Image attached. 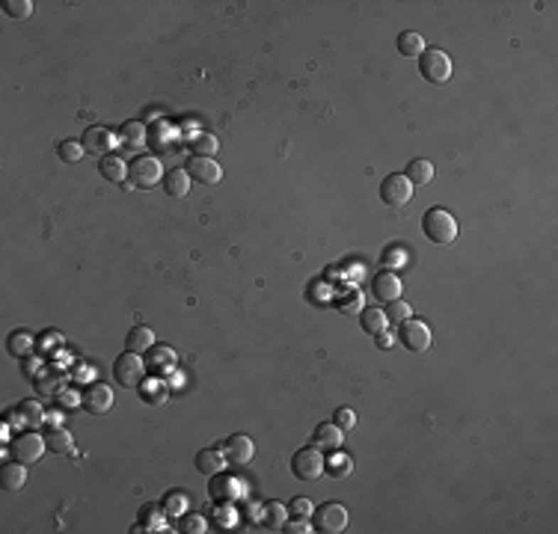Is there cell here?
I'll return each instance as SVG.
<instances>
[{"instance_id": "cb8c5ba5", "label": "cell", "mask_w": 558, "mask_h": 534, "mask_svg": "<svg viewBox=\"0 0 558 534\" xmlns=\"http://www.w3.org/2000/svg\"><path fill=\"white\" fill-rule=\"evenodd\" d=\"M140 398L146 400L149 407H161L166 398H170V392H166V386H163V380H143L140 383Z\"/></svg>"}, {"instance_id": "2e32d148", "label": "cell", "mask_w": 558, "mask_h": 534, "mask_svg": "<svg viewBox=\"0 0 558 534\" xmlns=\"http://www.w3.org/2000/svg\"><path fill=\"white\" fill-rule=\"evenodd\" d=\"M226 452L223 448H202V452L196 454V469L205 475V478H214L226 469Z\"/></svg>"}, {"instance_id": "ffe728a7", "label": "cell", "mask_w": 558, "mask_h": 534, "mask_svg": "<svg viewBox=\"0 0 558 534\" xmlns=\"http://www.w3.org/2000/svg\"><path fill=\"white\" fill-rule=\"evenodd\" d=\"M98 173H101V178H104V181H110V185H122V181L128 178V166H125L122 158L104 155V158H101V163H98Z\"/></svg>"}, {"instance_id": "d6986e66", "label": "cell", "mask_w": 558, "mask_h": 534, "mask_svg": "<svg viewBox=\"0 0 558 534\" xmlns=\"http://www.w3.org/2000/svg\"><path fill=\"white\" fill-rule=\"evenodd\" d=\"M27 463L21 460H12V463H4V469H0V487L6 493H18L24 484H27Z\"/></svg>"}, {"instance_id": "ac0fdd59", "label": "cell", "mask_w": 558, "mask_h": 534, "mask_svg": "<svg viewBox=\"0 0 558 534\" xmlns=\"http://www.w3.org/2000/svg\"><path fill=\"white\" fill-rule=\"evenodd\" d=\"M146 369L149 371H155V374H163V371H173L176 369V350L173 347H166V344H155V347H149L146 350Z\"/></svg>"}, {"instance_id": "7402d4cb", "label": "cell", "mask_w": 558, "mask_h": 534, "mask_svg": "<svg viewBox=\"0 0 558 534\" xmlns=\"http://www.w3.org/2000/svg\"><path fill=\"white\" fill-rule=\"evenodd\" d=\"M163 190H166V196H173V199H184L191 193V175L184 170L163 173Z\"/></svg>"}, {"instance_id": "ba28073f", "label": "cell", "mask_w": 558, "mask_h": 534, "mask_svg": "<svg viewBox=\"0 0 558 534\" xmlns=\"http://www.w3.org/2000/svg\"><path fill=\"white\" fill-rule=\"evenodd\" d=\"M398 342L410 350V354H425V350L431 347V329L425 321H404L398 324Z\"/></svg>"}, {"instance_id": "ab89813d", "label": "cell", "mask_w": 558, "mask_h": 534, "mask_svg": "<svg viewBox=\"0 0 558 534\" xmlns=\"http://www.w3.org/2000/svg\"><path fill=\"white\" fill-rule=\"evenodd\" d=\"M181 528L188 534H202V531H208V523H205V516H199V513H184Z\"/></svg>"}, {"instance_id": "bcb514c9", "label": "cell", "mask_w": 558, "mask_h": 534, "mask_svg": "<svg viewBox=\"0 0 558 534\" xmlns=\"http://www.w3.org/2000/svg\"><path fill=\"white\" fill-rule=\"evenodd\" d=\"M392 344H395V336H392V332H386V329L377 332V347H380V350H389Z\"/></svg>"}, {"instance_id": "7dc6e473", "label": "cell", "mask_w": 558, "mask_h": 534, "mask_svg": "<svg viewBox=\"0 0 558 534\" xmlns=\"http://www.w3.org/2000/svg\"><path fill=\"white\" fill-rule=\"evenodd\" d=\"M57 400H60L63 407H65V404H69V407H75V404H80V395H72V392L65 395V392H63V395H57Z\"/></svg>"}, {"instance_id": "f35d334b", "label": "cell", "mask_w": 558, "mask_h": 534, "mask_svg": "<svg viewBox=\"0 0 558 534\" xmlns=\"http://www.w3.org/2000/svg\"><path fill=\"white\" fill-rule=\"evenodd\" d=\"M4 12L9 15V18H30V12H33V4L30 0H6L4 4Z\"/></svg>"}, {"instance_id": "e0dca14e", "label": "cell", "mask_w": 558, "mask_h": 534, "mask_svg": "<svg viewBox=\"0 0 558 534\" xmlns=\"http://www.w3.org/2000/svg\"><path fill=\"white\" fill-rule=\"evenodd\" d=\"M342 442H345V430L336 422H324L315 427V448H321V452H336V448H342Z\"/></svg>"}, {"instance_id": "6da1fadb", "label": "cell", "mask_w": 558, "mask_h": 534, "mask_svg": "<svg viewBox=\"0 0 558 534\" xmlns=\"http://www.w3.org/2000/svg\"><path fill=\"white\" fill-rule=\"evenodd\" d=\"M422 231L425 238L436 246H451L458 241V220L446 211V208H431L422 217Z\"/></svg>"}, {"instance_id": "8992f818", "label": "cell", "mask_w": 558, "mask_h": 534, "mask_svg": "<svg viewBox=\"0 0 558 534\" xmlns=\"http://www.w3.org/2000/svg\"><path fill=\"white\" fill-rule=\"evenodd\" d=\"M380 199L389 205V208H401V205H407L410 199H413V185L407 181V175L404 173H392V175H386L383 181H380Z\"/></svg>"}, {"instance_id": "4316f807", "label": "cell", "mask_w": 558, "mask_h": 534, "mask_svg": "<svg viewBox=\"0 0 558 534\" xmlns=\"http://www.w3.org/2000/svg\"><path fill=\"white\" fill-rule=\"evenodd\" d=\"M191 505L193 502H191V496L184 493V490H170V493L163 496V511L170 513V516H184V513L191 511Z\"/></svg>"}, {"instance_id": "8fae6325", "label": "cell", "mask_w": 558, "mask_h": 534, "mask_svg": "<svg viewBox=\"0 0 558 534\" xmlns=\"http://www.w3.org/2000/svg\"><path fill=\"white\" fill-rule=\"evenodd\" d=\"M184 173H188L193 181H199V185H217V181L223 178V170L217 166L214 158H199V155H193L188 163H184Z\"/></svg>"}, {"instance_id": "5b68a950", "label": "cell", "mask_w": 558, "mask_h": 534, "mask_svg": "<svg viewBox=\"0 0 558 534\" xmlns=\"http://www.w3.org/2000/svg\"><path fill=\"white\" fill-rule=\"evenodd\" d=\"M324 466H327V457L321 454V448H300V452L291 457V472L294 478L300 481H318L324 475Z\"/></svg>"}, {"instance_id": "484cf974", "label": "cell", "mask_w": 558, "mask_h": 534, "mask_svg": "<svg viewBox=\"0 0 558 534\" xmlns=\"http://www.w3.org/2000/svg\"><path fill=\"white\" fill-rule=\"evenodd\" d=\"M125 344H128V350L131 354H143V350H149V347H155V332H151L149 327H134L131 332H128V339H125Z\"/></svg>"}, {"instance_id": "7c38bea8", "label": "cell", "mask_w": 558, "mask_h": 534, "mask_svg": "<svg viewBox=\"0 0 558 534\" xmlns=\"http://www.w3.org/2000/svg\"><path fill=\"white\" fill-rule=\"evenodd\" d=\"M83 148H87L90 155H110V148L116 146V137H113V131L110 128H101V125H92V128H87L83 131Z\"/></svg>"}, {"instance_id": "ee69618b", "label": "cell", "mask_w": 558, "mask_h": 534, "mask_svg": "<svg viewBox=\"0 0 558 534\" xmlns=\"http://www.w3.org/2000/svg\"><path fill=\"white\" fill-rule=\"evenodd\" d=\"M291 513L294 516H309L312 513V502H309V498H294V502H291Z\"/></svg>"}, {"instance_id": "4fadbf2b", "label": "cell", "mask_w": 558, "mask_h": 534, "mask_svg": "<svg viewBox=\"0 0 558 534\" xmlns=\"http://www.w3.org/2000/svg\"><path fill=\"white\" fill-rule=\"evenodd\" d=\"M401 279L398 273L392 271H380L375 279H371V294H375V300H380V303H392V300L401 297Z\"/></svg>"}, {"instance_id": "4dcf8cb0", "label": "cell", "mask_w": 558, "mask_h": 534, "mask_svg": "<svg viewBox=\"0 0 558 534\" xmlns=\"http://www.w3.org/2000/svg\"><path fill=\"white\" fill-rule=\"evenodd\" d=\"M262 525L267 531H279L285 525V508L279 502H267L264 511H262Z\"/></svg>"}, {"instance_id": "f6af8a7d", "label": "cell", "mask_w": 558, "mask_h": 534, "mask_svg": "<svg viewBox=\"0 0 558 534\" xmlns=\"http://www.w3.org/2000/svg\"><path fill=\"white\" fill-rule=\"evenodd\" d=\"M143 520H146V523H151V525H155V528H163V520H161V516H158V508H146Z\"/></svg>"}, {"instance_id": "3957f363", "label": "cell", "mask_w": 558, "mask_h": 534, "mask_svg": "<svg viewBox=\"0 0 558 534\" xmlns=\"http://www.w3.org/2000/svg\"><path fill=\"white\" fill-rule=\"evenodd\" d=\"M128 181L131 187H140V190H151L155 185L163 181V166L155 155H137L128 166Z\"/></svg>"}, {"instance_id": "e575fe53", "label": "cell", "mask_w": 558, "mask_h": 534, "mask_svg": "<svg viewBox=\"0 0 558 534\" xmlns=\"http://www.w3.org/2000/svg\"><path fill=\"white\" fill-rule=\"evenodd\" d=\"M191 148L199 158H214L220 143H217V137H211V134H196V137L191 140Z\"/></svg>"}, {"instance_id": "8d00e7d4", "label": "cell", "mask_w": 558, "mask_h": 534, "mask_svg": "<svg viewBox=\"0 0 558 534\" xmlns=\"http://www.w3.org/2000/svg\"><path fill=\"white\" fill-rule=\"evenodd\" d=\"M119 137H122L128 146H140V143L146 140V125H143V122H125Z\"/></svg>"}, {"instance_id": "52a82bcc", "label": "cell", "mask_w": 558, "mask_h": 534, "mask_svg": "<svg viewBox=\"0 0 558 534\" xmlns=\"http://www.w3.org/2000/svg\"><path fill=\"white\" fill-rule=\"evenodd\" d=\"M348 508L342 502H327L315 511V531L324 534H342L348 528Z\"/></svg>"}, {"instance_id": "60d3db41", "label": "cell", "mask_w": 558, "mask_h": 534, "mask_svg": "<svg viewBox=\"0 0 558 534\" xmlns=\"http://www.w3.org/2000/svg\"><path fill=\"white\" fill-rule=\"evenodd\" d=\"M336 425H339L345 433H350L353 427H357V413H353L350 407H339L336 410Z\"/></svg>"}, {"instance_id": "277c9868", "label": "cell", "mask_w": 558, "mask_h": 534, "mask_svg": "<svg viewBox=\"0 0 558 534\" xmlns=\"http://www.w3.org/2000/svg\"><path fill=\"white\" fill-rule=\"evenodd\" d=\"M113 380L119 383L122 389H140V383L146 380V359L140 354L125 350L122 356L113 359Z\"/></svg>"}, {"instance_id": "d4e9b609", "label": "cell", "mask_w": 558, "mask_h": 534, "mask_svg": "<svg viewBox=\"0 0 558 534\" xmlns=\"http://www.w3.org/2000/svg\"><path fill=\"white\" fill-rule=\"evenodd\" d=\"M45 445L50 448L54 454H65V452H72V433L65 430V427H48L45 433Z\"/></svg>"}, {"instance_id": "b9f144b4", "label": "cell", "mask_w": 558, "mask_h": 534, "mask_svg": "<svg viewBox=\"0 0 558 534\" xmlns=\"http://www.w3.org/2000/svg\"><path fill=\"white\" fill-rule=\"evenodd\" d=\"M404 261H407V256H404V249H401L398 244L386 246V253H383V264H386V267H401Z\"/></svg>"}, {"instance_id": "7bdbcfd3", "label": "cell", "mask_w": 558, "mask_h": 534, "mask_svg": "<svg viewBox=\"0 0 558 534\" xmlns=\"http://www.w3.org/2000/svg\"><path fill=\"white\" fill-rule=\"evenodd\" d=\"M282 531H289V534H309V531H315V528L306 523V516H297V520L285 523V525H282Z\"/></svg>"}, {"instance_id": "5bb4252c", "label": "cell", "mask_w": 558, "mask_h": 534, "mask_svg": "<svg viewBox=\"0 0 558 534\" xmlns=\"http://www.w3.org/2000/svg\"><path fill=\"white\" fill-rule=\"evenodd\" d=\"M238 493H241L238 478H229L223 472L214 475V481L208 484V496H211L214 505H232L235 498H238Z\"/></svg>"}, {"instance_id": "30bf717a", "label": "cell", "mask_w": 558, "mask_h": 534, "mask_svg": "<svg viewBox=\"0 0 558 534\" xmlns=\"http://www.w3.org/2000/svg\"><path fill=\"white\" fill-rule=\"evenodd\" d=\"M80 407L95 413V415L110 413L113 410V389L104 386V383H90V386L80 392Z\"/></svg>"}, {"instance_id": "44dd1931", "label": "cell", "mask_w": 558, "mask_h": 534, "mask_svg": "<svg viewBox=\"0 0 558 534\" xmlns=\"http://www.w3.org/2000/svg\"><path fill=\"white\" fill-rule=\"evenodd\" d=\"M15 415H18V422L24 427H30V430H36V427L45 425V410H42L39 400H21V404L15 407Z\"/></svg>"}, {"instance_id": "1f68e13d", "label": "cell", "mask_w": 558, "mask_h": 534, "mask_svg": "<svg viewBox=\"0 0 558 534\" xmlns=\"http://www.w3.org/2000/svg\"><path fill=\"white\" fill-rule=\"evenodd\" d=\"M383 315H386V321H389V324H395V327H398V324H404V321H410V318H413V306L407 303V300H401V297H398V300H392V303L386 306V312H383Z\"/></svg>"}, {"instance_id": "9a60e30c", "label": "cell", "mask_w": 558, "mask_h": 534, "mask_svg": "<svg viewBox=\"0 0 558 534\" xmlns=\"http://www.w3.org/2000/svg\"><path fill=\"white\" fill-rule=\"evenodd\" d=\"M226 452V460L235 463V466H247L252 460V454H256V445H252V440L247 437V433H235V437L226 440L223 445Z\"/></svg>"}, {"instance_id": "d6a6232c", "label": "cell", "mask_w": 558, "mask_h": 534, "mask_svg": "<svg viewBox=\"0 0 558 534\" xmlns=\"http://www.w3.org/2000/svg\"><path fill=\"white\" fill-rule=\"evenodd\" d=\"M30 350H33V336L27 329H15L9 336V354L12 356H30Z\"/></svg>"}, {"instance_id": "74e56055", "label": "cell", "mask_w": 558, "mask_h": 534, "mask_svg": "<svg viewBox=\"0 0 558 534\" xmlns=\"http://www.w3.org/2000/svg\"><path fill=\"white\" fill-rule=\"evenodd\" d=\"M336 306H339V312H363V297L360 291H345L336 297Z\"/></svg>"}, {"instance_id": "9c48e42d", "label": "cell", "mask_w": 558, "mask_h": 534, "mask_svg": "<svg viewBox=\"0 0 558 534\" xmlns=\"http://www.w3.org/2000/svg\"><path fill=\"white\" fill-rule=\"evenodd\" d=\"M45 448H48L45 445V437H39V433H33L27 427L24 433H18V437L12 440V457L21 460V463H36V460H42Z\"/></svg>"}, {"instance_id": "83f0119b", "label": "cell", "mask_w": 558, "mask_h": 534, "mask_svg": "<svg viewBox=\"0 0 558 534\" xmlns=\"http://www.w3.org/2000/svg\"><path fill=\"white\" fill-rule=\"evenodd\" d=\"M386 315L380 312V309H363L360 312V327H363V332H368V336H377V332H383L386 329Z\"/></svg>"}, {"instance_id": "d590c367", "label": "cell", "mask_w": 558, "mask_h": 534, "mask_svg": "<svg viewBox=\"0 0 558 534\" xmlns=\"http://www.w3.org/2000/svg\"><path fill=\"white\" fill-rule=\"evenodd\" d=\"M36 383H39V392L42 395H54L57 392V386H63V374L60 371H54V369H42V374L36 377Z\"/></svg>"}, {"instance_id": "f546056e", "label": "cell", "mask_w": 558, "mask_h": 534, "mask_svg": "<svg viewBox=\"0 0 558 534\" xmlns=\"http://www.w3.org/2000/svg\"><path fill=\"white\" fill-rule=\"evenodd\" d=\"M395 45H398V54H404V57H419L422 51H425V39H422L416 30L401 33Z\"/></svg>"}, {"instance_id": "f1b7e54d", "label": "cell", "mask_w": 558, "mask_h": 534, "mask_svg": "<svg viewBox=\"0 0 558 534\" xmlns=\"http://www.w3.org/2000/svg\"><path fill=\"white\" fill-rule=\"evenodd\" d=\"M324 472H327V475H333V478H348V475L353 472V460H350L348 454H342L339 448H336V452L327 457Z\"/></svg>"}, {"instance_id": "7a4b0ae2", "label": "cell", "mask_w": 558, "mask_h": 534, "mask_svg": "<svg viewBox=\"0 0 558 534\" xmlns=\"http://www.w3.org/2000/svg\"><path fill=\"white\" fill-rule=\"evenodd\" d=\"M419 75L425 77L428 83H436V87H443V83L451 80V60L443 48H425V51L419 54Z\"/></svg>"}, {"instance_id": "603a6c76", "label": "cell", "mask_w": 558, "mask_h": 534, "mask_svg": "<svg viewBox=\"0 0 558 534\" xmlns=\"http://www.w3.org/2000/svg\"><path fill=\"white\" fill-rule=\"evenodd\" d=\"M407 181L413 187H425V185H431L434 181V163L431 160H425V158H416V160H410V166H407Z\"/></svg>"}, {"instance_id": "836d02e7", "label": "cell", "mask_w": 558, "mask_h": 534, "mask_svg": "<svg viewBox=\"0 0 558 534\" xmlns=\"http://www.w3.org/2000/svg\"><path fill=\"white\" fill-rule=\"evenodd\" d=\"M57 155H60L63 163H77L83 155H87V148H83L80 140H63V143L57 146Z\"/></svg>"}]
</instances>
